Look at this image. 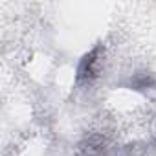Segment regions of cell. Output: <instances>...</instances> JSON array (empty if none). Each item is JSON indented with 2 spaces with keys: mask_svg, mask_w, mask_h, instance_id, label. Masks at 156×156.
I'll return each instance as SVG.
<instances>
[{
  "mask_svg": "<svg viewBox=\"0 0 156 156\" xmlns=\"http://www.w3.org/2000/svg\"><path fill=\"white\" fill-rule=\"evenodd\" d=\"M98 53H99V48H94L90 53H87L81 62H79V68H77V81H90L96 77V66H98Z\"/></svg>",
  "mask_w": 156,
  "mask_h": 156,
  "instance_id": "cell-1",
  "label": "cell"
}]
</instances>
